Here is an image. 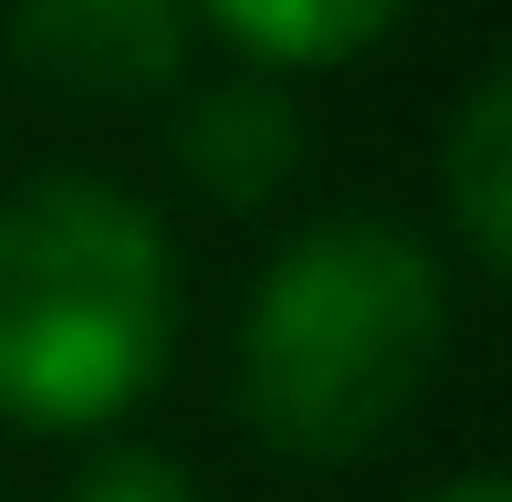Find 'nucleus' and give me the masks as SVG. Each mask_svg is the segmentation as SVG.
I'll return each mask as SVG.
<instances>
[{"mask_svg":"<svg viewBox=\"0 0 512 502\" xmlns=\"http://www.w3.org/2000/svg\"><path fill=\"white\" fill-rule=\"evenodd\" d=\"M460 283L408 220L335 210L262 262L241 304V419L283 461H366L450 367Z\"/></svg>","mask_w":512,"mask_h":502,"instance_id":"1","label":"nucleus"},{"mask_svg":"<svg viewBox=\"0 0 512 502\" xmlns=\"http://www.w3.org/2000/svg\"><path fill=\"white\" fill-rule=\"evenodd\" d=\"M178 251L147 199L53 168L0 199V419L115 429L178 356Z\"/></svg>","mask_w":512,"mask_h":502,"instance_id":"2","label":"nucleus"},{"mask_svg":"<svg viewBox=\"0 0 512 502\" xmlns=\"http://www.w3.org/2000/svg\"><path fill=\"white\" fill-rule=\"evenodd\" d=\"M0 42L53 105H157L189 74V0H11Z\"/></svg>","mask_w":512,"mask_h":502,"instance_id":"3","label":"nucleus"},{"mask_svg":"<svg viewBox=\"0 0 512 502\" xmlns=\"http://www.w3.org/2000/svg\"><path fill=\"white\" fill-rule=\"evenodd\" d=\"M304 105H293L283 74H262V63H241V74L220 84H189L168 116V157L178 178L209 199V210H272V199L304 178Z\"/></svg>","mask_w":512,"mask_h":502,"instance_id":"4","label":"nucleus"},{"mask_svg":"<svg viewBox=\"0 0 512 502\" xmlns=\"http://www.w3.org/2000/svg\"><path fill=\"white\" fill-rule=\"evenodd\" d=\"M439 189H450V241L471 272H512V74H471L450 136H439Z\"/></svg>","mask_w":512,"mask_h":502,"instance_id":"5","label":"nucleus"},{"mask_svg":"<svg viewBox=\"0 0 512 502\" xmlns=\"http://www.w3.org/2000/svg\"><path fill=\"white\" fill-rule=\"evenodd\" d=\"M199 11H209V32L241 42V63H262V74H324V63L377 53L418 0H199Z\"/></svg>","mask_w":512,"mask_h":502,"instance_id":"6","label":"nucleus"},{"mask_svg":"<svg viewBox=\"0 0 512 502\" xmlns=\"http://www.w3.org/2000/svg\"><path fill=\"white\" fill-rule=\"evenodd\" d=\"M63 502H199V471L168 461V450H136L126 440V450H95Z\"/></svg>","mask_w":512,"mask_h":502,"instance_id":"7","label":"nucleus"},{"mask_svg":"<svg viewBox=\"0 0 512 502\" xmlns=\"http://www.w3.org/2000/svg\"><path fill=\"white\" fill-rule=\"evenodd\" d=\"M429 502H512V482L502 471H460V482H439Z\"/></svg>","mask_w":512,"mask_h":502,"instance_id":"8","label":"nucleus"}]
</instances>
